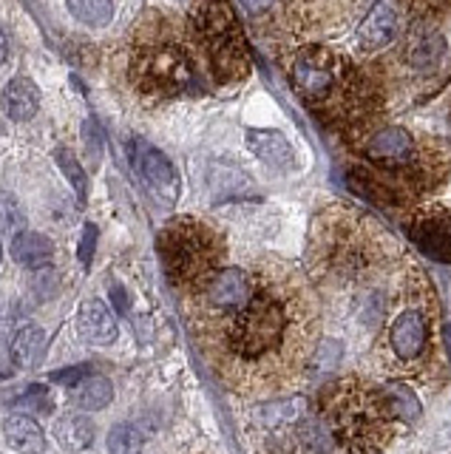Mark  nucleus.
<instances>
[{
	"instance_id": "28",
	"label": "nucleus",
	"mask_w": 451,
	"mask_h": 454,
	"mask_svg": "<svg viewBox=\"0 0 451 454\" xmlns=\"http://www.w3.org/2000/svg\"><path fill=\"white\" fill-rule=\"evenodd\" d=\"M12 335V316H9V309L6 304L0 301V347L6 344V338Z\"/></svg>"
},
{
	"instance_id": "20",
	"label": "nucleus",
	"mask_w": 451,
	"mask_h": 454,
	"mask_svg": "<svg viewBox=\"0 0 451 454\" xmlns=\"http://www.w3.org/2000/svg\"><path fill=\"white\" fill-rule=\"evenodd\" d=\"M72 14L86 26L103 28L114 18V0H66Z\"/></svg>"
},
{
	"instance_id": "18",
	"label": "nucleus",
	"mask_w": 451,
	"mask_h": 454,
	"mask_svg": "<svg viewBox=\"0 0 451 454\" xmlns=\"http://www.w3.org/2000/svg\"><path fill=\"white\" fill-rule=\"evenodd\" d=\"M46 333L40 330V326H23V330L12 338V347H9V355L15 366L20 369H37L46 358Z\"/></svg>"
},
{
	"instance_id": "5",
	"label": "nucleus",
	"mask_w": 451,
	"mask_h": 454,
	"mask_svg": "<svg viewBox=\"0 0 451 454\" xmlns=\"http://www.w3.org/2000/svg\"><path fill=\"white\" fill-rule=\"evenodd\" d=\"M157 250L171 287L182 298L202 290L228 264V241L214 224L196 216H174L162 224Z\"/></svg>"
},
{
	"instance_id": "3",
	"label": "nucleus",
	"mask_w": 451,
	"mask_h": 454,
	"mask_svg": "<svg viewBox=\"0 0 451 454\" xmlns=\"http://www.w3.org/2000/svg\"><path fill=\"white\" fill-rule=\"evenodd\" d=\"M321 423L344 454H380L394 434V415L386 389L363 378H344L323 389Z\"/></svg>"
},
{
	"instance_id": "29",
	"label": "nucleus",
	"mask_w": 451,
	"mask_h": 454,
	"mask_svg": "<svg viewBox=\"0 0 451 454\" xmlns=\"http://www.w3.org/2000/svg\"><path fill=\"white\" fill-rule=\"evenodd\" d=\"M6 54H9V46H6V37L0 35V66L6 63Z\"/></svg>"
},
{
	"instance_id": "25",
	"label": "nucleus",
	"mask_w": 451,
	"mask_h": 454,
	"mask_svg": "<svg viewBox=\"0 0 451 454\" xmlns=\"http://www.w3.org/2000/svg\"><path fill=\"white\" fill-rule=\"evenodd\" d=\"M18 406L29 409V411H40V415H46V411H51V409H54L51 397L46 395V389H43V387H32V389L26 392L23 397H18Z\"/></svg>"
},
{
	"instance_id": "31",
	"label": "nucleus",
	"mask_w": 451,
	"mask_h": 454,
	"mask_svg": "<svg viewBox=\"0 0 451 454\" xmlns=\"http://www.w3.org/2000/svg\"><path fill=\"white\" fill-rule=\"evenodd\" d=\"M0 262H4V247H0Z\"/></svg>"
},
{
	"instance_id": "14",
	"label": "nucleus",
	"mask_w": 451,
	"mask_h": 454,
	"mask_svg": "<svg viewBox=\"0 0 451 454\" xmlns=\"http://www.w3.org/2000/svg\"><path fill=\"white\" fill-rule=\"evenodd\" d=\"M6 443L20 454H43L46 451V434L40 423L29 415H12L4 423Z\"/></svg>"
},
{
	"instance_id": "23",
	"label": "nucleus",
	"mask_w": 451,
	"mask_h": 454,
	"mask_svg": "<svg viewBox=\"0 0 451 454\" xmlns=\"http://www.w3.org/2000/svg\"><path fill=\"white\" fill-rule=\"evenodd\" d=\"M26 231V216L20 202L12 193H0V233H23Z\"/></svg>"
},
{
	"instance_id": "15",
	"label": "nucleus",
	"mask_w": 451,
	"mask_h": 454,
	"mask_svg": "<svg viewBox=\"0 0 451 454\" xmlns=\"http://www.w3.org/2000/svg\"><path fill=\"white\" fill-rule=\"evenodd\" d=\"M307 401L304 397H273V401H267L259 406V420L267 426V429L273 432H284L287 426H295L301 423L309 411H307Z\"/></svg>"
},
{
	"instance_id": "7",
	"label": "nucleus",
	"mask_w": 451,
	"mask_h": 454,
	"mask_svg": "<svg viewBox=\"0 0 451 454\" xmlns=\"http://www.w3.org/2000/svg\"><path fill=\"white\" fill-rule=\"evenodd\" d=\"M131 162H134V170L139 174V179L148 184V191L157 196L159 202L176 205L182 182H179L174 162L167 160L159 148H153L151 142L134 139L131 142Z\"/></svg>"
},
{
	"instance_id": "2",
	"label": "nucleus",
	"mask_w": 451,
	"mask_h": 454,
	"mask_svg": "<svg viewBox=\"0 0 451 454\" xmlns=\"http://www.w3.org/2000/svg\"><path fill=\"white\" fill-rule=\"evenodd\" d=\"M128 80L148 99H176L205 91V77L191 37L174 18L145 12L128 43Z\"/></svg>"
},
{
	"instance_id": "6",
	"label": "nucleus",
	"mask_w": 451,
	"mask_h": 454,
	"mask_svg": "<svg viewBox=\"0 0 451 454\" xmlns=\"http://www.w3.org/2000/svg\"><path fill=\"white\" fill-rule=\"evenodd\" d=\"M191 28L219 85H233L247 77L250 54L230 0H193Z\"/></svg>"
},
{
	"instance_id": "21",
	"label": "nucleus",
	"mask_w": 451,
	"mask_h": 454,
	"mask_svg": "<svg viewBox=\"0 0 451 454\" xmlns=\"http://www.w3.org/2000/svg\"><path fill=\"white\" fill-rule=\"evenodd\" d=\"M145 437L131 423H117L108 432V454H143Z\"/></svg>"
},
{
	"instance_id": "1",
	"label": "nucleus",
	"mask_w": 451,
	"mask_h": 454,
	"mask_svg": "<svg viewBox=\"0 0 451 454\" xmlns=\"http://www.w3.org/2000/svg\"><path fill=\"white\" fill-rule=\"evenodd\" d=\"M185 316L210 372L236 395H284L315 361L321 312L313 287L276 255L224 264L185 295Z\"/></svg>"
},
{
	"instance_id": "11",
	"label": "nucleus",
	"mask_w": 451,
	"mask_h": 454,
	"mask_svg": "<svg viewBox=\"0 0 451 454\" xmlns=\"http://www.w3.org/2000/svg\"><path fill=\"white\" fill-rule=\"evenodd\" d=\"M247 148L273 170H292L295 168V151L290 145V139L281 131H273V128H250Z\"/></svg>"
},
{
	"instance_id": "17",
	"label": "nucleus",
	"mask_w": 451,
	"mask_h": 454,
	"mask_svg": "<svg viewBox=\"0 0 451 454\" xmlns=\"http://www.w3.org/2000/svg\"><path fill=\"white\" fill-rule=\"evenodd\" d=\"M51 432H54V440L60 443V449L66 451H86L97 437L94 423L86 415H60L54 420Z\"/></svg>"
},
{
	"instance_id": "4",
	"label": "nucleus",
	"mask_w": 451,
	"mask_h": 454,
	"mask_svg": "<svg viewBox=\"0 0 451 454\" xmlns=\"http://www.w3.org/2000/svg\"><path fill=\"white\" fill-rule=\"evenodd\" d=\"M403 304L389 318L384 333V361L392 372L423 380L440 355V324H437V298L426 278L417 273L400 287Z\"/></svg>"
},
{
	"instance_id": "24",
	"label": "nucleus",
	"mask_w": 451,
	"mask_h": 454,
	"mask_svg": "<svg viewBox=\"0 0 451 454\" xmlns=\"http://www.w3.org/2000/svg\"><path fill=\"white\" fill-rule=\"evenodd\" d=\"M386 395H389L392 409H394V415H398V420L412 423L420 415V401L406 387H398V383H394V387H386Z\"/></svg>"
},
{
	"instance_id": "30",
	"label": "nucleus",
	"mask_w": 451,
	"mask_h": 454,
	"mask_svg": "<svg viewBox=\"0 0 451 454\" xmlns=\"http://www.w3.org/2000/svg\"><path fill=\"white\" fill-rule=\"evenodd\" d=\"M415 4H437V0H415Z\"/></svg>"
},
{
	"instance_id": "12",
	"label": "nucleus",
	"mask_w": 451,
	"mask_h": 454,
	"mask_svg": "<svg viewBox=\"0 0 451 454\" xmlns=\"http://www.w3.org/2000/svg\"><path fill=\"white\" fill-rule=\"evenodd\" d=\"M0 106L12 122H29L40 108V89L29 77H15L0 94Z\"/></svg>"
},
{
	"instance_id": "8",
	"label": "nucleus",
	"mask_w": 451,
	"mask_h": 454,
	"mask_svg": "<svg viewBox=\"0 0 451 454\" xmlns=\"http://www.w3.org/2000/svg\"><path fill=\"white\" fill-rule=\"evenodd\" d=\"M408 239L415 247L429 255L434 262H451V210L448 207H432L420 210L408 222Z\"/></svg>"
},
{
	"instance_id": "10",
	"label": "nucleus",
	"mask_w": 451,
	"mask_h": 454,
	"mask_svg": "<svg viewBox=\"0 0 451 454\" xmlns=\"http://www.w3.org/2000/svg\"><path fill=\"white\" fill-rule=\"evenodd\" d=\"M398 12H394L389 4H375L369 9V14L361 20L358 26V49L361 51H377V49H386L389 43L398 37Z\"/></svg>"
},
{
	"instance_id": "13",
	"label": "nucleus",
	"mask_w": 451,
	"mask_h": 454,
	"mask_svg": "<svg viewBox=\"0 0 451 454\" xmlns=\"http://www.w3.org/2000/svg\"><path fill=\"white\" fill-rule=\"evenodd\" d=\"M12 259H15L20 267H29V270H43L51 264L54 259V245L51 239L37 233V231H23L12 239Z\"/></svg>"
},
{
	"instance_id": "16",
	"label": "nucleus",
	"mask_w": 451,
	"mask_h": 454,
	"mask_svg": "<svg viewBox=\"0 0 451 454\" xmlns=\"http://www.w3.org/2000/svg\"><path fill=\"white\" fill-rule=\"evenodd\" d=\"M446 51V40L440 32L434 28H415V35L408 37V46H406V60L408 66L415 68H434L440 63V57Z\"/></svg>"
},
{
	"instance_id": "27",
	"label": "nucleus",
	"mask_w": 451,
	"mask_h": 454,
	"mask_svg": "<svg viewBox=\"0 0 451 454\" xmlns=\"http://www.w3.org/2000/svg\"><path fill=\"white\" fill-rule=\"evenodd\" d=\"M94 247H97V224H86V231H82V241H80V262L82 264L91 262Z\"/></svg>"
},
{
	"instance_id": "22",
	"label": "nucleus",
	"mask_w": 451,
	"mask_h": 454,
	"mask_svg": "<svg viewBox=\"0 0 451 454\" xmlns=\"http://www.w3.org/2000/svg\"><path fill=\"white\" fill-rule=\"evenodd\" d=\"M54 156H58V165H60V170L66 174V179L74 184V193H77V199H80V205H86V196H89L86 170H82V165L74 160V153H72V151L58 148V151H54Z\"/></svg>"
},
{
	"instance_id": "9",
	"label": "nucleus",
	"mask_w": 451,
	"mask_h": 454,
	"mask_svg": "<svg viewBox=\"0 0 451 454\" xmlns=\"http://www.w3.org/2000/svg\"><path fill=\"white\" fill-rule=\"evenodd\" d=\"M77 333L82 340H89L94 347H111L117 340L120 330L117 321L111 316V309L100 298H86L77 309Z\"/></svg>"
},
{
	"instance_id": "26",
	"label": "nucleus",
	"mask_w": 451,
	"mask_h": 454,
	"mask_svg": "<svg viewBox=\"0 0 451 454\" xmlns=\"http://www.w3.org/2000/svg\"><path fill=\"white\" fill-rule=\"evenodd\" d=\"M82 378H89V366L80 364V366H66L60 372H51V383H66L68 389L77 387Z\"/></svg>"
},
{
	"instance_id": "19",
	"label": "nucleus",
	"mask_w": 451,
	"mask_h": 454,
	"mask_svg": "<svg viewBox=\"0 0 451 454\" xmlns=\"http://www.w3.org/2000/svg\"><path fill=\"white\" fill-rule=\"evenodd\" d=\"M114 401V383L105 375H89L72 387V403L82 411H100Z\"/></svg>"
}]
</instances>
